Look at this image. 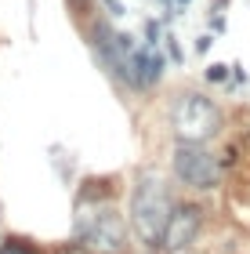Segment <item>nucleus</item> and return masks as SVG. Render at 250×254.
Returning a JSON list of instances; mask_svg holds the SVG:
<instances>
[{
    "label": "nucleus",
    "instance_id": "nucleus-1",
    "mask_svg": "<svg viewBox=\"0 0 250 254\" xmlns=\"http://www.w3.org/2000/svg\"><path fill=\"white\" fill-rule=\"evenodd\" d=\"M170 211H174L170 186L156 171H142L138 182H134V192H131V225L142 236V244L160 247V236L167 229Z\"/></svg>",
    "mask_w": 250,
    "mask_h": 254
},
{
    "label": "nucleus",
    "instance_id": "nucleus-2",
    "mask_svg": "<svg viewBox=\"0 0 250 254\" xmlns=\"http://www.w3.org/2000/svg\"><path fill=\"white\" fill-rule=\"evenodd\" d=\"M225 127V113L214 98H207L203 91H181L170 102V131L174 142L189 145H207L210 138H218Z\"/></svg>",
    "mask_w": 250,
    "mask_h": 254
},
{
    "label": "nucleus",
    "instance_id": "nucleus-3",
    "mask_svg": "<svg viewBox=\"0 0 250 254\" xmlns=\"http://www.w3.org/2000/svg\"><path fill=\"white\" fill-rule=\"evenodd\" d=\"M87 44H91V55L98 59V65L105 69L116 84H123L127 91H142L138 76H134V69H131L134 37H127V33H112L109 22H91V26H87Z\"/></svg>",
    "mask_w": 250,
    "mask_h": 254
},
{
    "label": "nucleus",
    "instance_id": "nucleus-4",
    "mask_svg": "<svg viewBox=\"0 0 250 254\" xmlns=\"http://www.w3.org/2000/svg\"><path fill=\"white\" fill-rule=\"evenodd\" d=\"M170 167H174V178L185 189L196 192H210L221 186V160L210 153L207 145H189V142H174V153H170Z\"/></svg>",
    "mask_w": 250,
    "mask_h": 254
},
{
    "label": "nucleus",
    "instance_id": "nucleus-5",
    "mask_svg": "<svg viewBox=\"0 0 250 254\" xmlns=\"http://www.w3.org/2000/svg\"><path fill=\"white\" fill-rule=\"evenodd\" d=\"M76 236L84 240L91 254H123L127 251V222L116 207L101 203L95 214H87L84 225H76Z\"/></svg>",
    "mask_w": 250,
    "mask_h": 254
},
{
    "label": "nucleus",
    "instance_id": "nucleus-6",
    "mask_svg": "<svg viewBox=\"0 0 250 254\" xmlns=\"http://www.w3.org/2000/svg\"><path fill=\"white\" fill-rule=\"evenodd\" d=\"M200 229H203V207L200 203H174V211L167 218V229L160 236V251H167V254L185 251L189 244H196Z\"/></svg>",
    "mask_w": 250,
    "mask_h": 254
},
{
    "label": "nucleus",
    "instance_id": "nucleus-7",
    "mask_svg": "<svg viewBox=\"0 0 250 254\" xmlns=\"http://www.w3.org/2000/svg\"><path fill=\"white\" fill-rule=\"evenodd\" d=\"M131 69H134V76H138V84H142V91H149V87H156L163 80V73H167V59L156 48H134V55H131Z\"/></svg>",
    "mask_w": 250,
    "mask_h": 254
},
{
    "label": "nucleus",
    "instance_id": "nucleus-8",
    "mask_svg": "<svg viewBox=\"0 0 250 254\" xmlns=\"http://www.w3.org/2000/svg\"><path fill=\"white\" fill-rule=\"evenodd\" d=\"M112 192H116V186H112L109 178H91V182H84V189H80V196H76V203H105Z\"/></svg>",
    "mask_w": 250,
    "mask_h": 254
},
{
    "label": "nucleus",
    "instance_id": "nucleus-9",
    "mask_svg": "<svg viewBox=\"0 0 250 254\" xmlns=\"http://www.w3.org/2000/svg\"><path fill=\"white\" fill-rule=\"evenodd\" d=\"M0 254H37V251H33L29 240H22V236H7L4 244H0Z\"/></svg>",
    "mask_w": 250,
    "mask_h": 254
},
{
    "label": "nucleus",
    "instance_id": "nucleus-10",
    "mask_svg": "<svg viewBox=\"0 0 250 254\" xmlns=\"http://www.w3.org/2000/svg\"><path fill=\"white\" fill-rule=\"evenodd\" d=\"M203 76H207L210 84H229V76H232V65H225V62H210L207 69H203Z\"/></svg>",
    "mask_w": 250,
    "mask_h": 254
},
{
    "label": "nucleus",
    "instance_id": "nucleus-11",
    "mask_svg": "<svg viewBox=\"0 0 250 254\" xmlns=\"http://www.w3.org/2000/svg\"><path fill=\"white\" fill-rule=\"evenodd\" d=\"M163 44H167V55H170V62H174V65H181V62H185V51H181V44H178V37H174V33H167V37H163Z\"/></svg>",
    "mask_w": 250,
    "mask_h": 254
},
{
    "label": "nucleus",
    "instance_id": "nucleus-12",
    "mask_svg": "<svg viewBox=\"0 0 250 254\" xmlns=\"http://www.w3.org/2000/svg\"><path fill=\"white\" fill-rule=\"evenodd\" d=\"M65 7H69L73 15H87V11H91V0H65Z\"/></svg>",
    "mask_w": 250,
    "mask_h": 254
},
{
    "label": "nucleus",
    "instance_id": "nucleus-13",
    "mask_svg": "<svg viewBox=\"0 0 250 254\" xmlns=\"http://www.w3.org/2000/svg\"><path fill=\"white\" fill-rule=\"evenodd\" d=\"M210 44H214V37H210V33L196 37V55H207V51H210Z\"/></svg>",
    "mask_w": 250,
    "mask_h": 254
},
{
    "label": "nucleus",
    "instance_id": "nucleus-14",
    "mask_svg": "<svg viewBox=\"0 0 250 254\" xmlns=\"http://www.w3.org/2000/svg\"><path fill=\"white\" fill-rule=\"evenodd\" d=\"M58 254H91V251H87V247L80 244V240H73V244H65V247H62Z\"/></svg>",
    "mask_w": 250,
    "mask_h": 254
},
{
    "label": "nucleus",
    "instance_id": "nucleus-15",
    "mask_svg": "<svg viewBox=\"0 0 250 254\" xmlns=\"http://www.w3.org/2000/svg\"><path fill=\"white\" fill-rule=\"evenodd\" d=\"M105 7H109V15H112V18H120V15H123V4H120V0H105Z\"/></svg>",
    "mask_w": 250,
    "mask_h": 254
},
{
    "label": "nucleus",
    "instance_id": "nucleus-16",
    "mask_svg": "<svg viewBox=\"0 0 250 254\" xmlns=\"http://www.w3.org/2000/svg\"><path fill=\"white\" fill-rule=\"evenodd\" d=\"M232 80H236V84H247V73H243V65H240V62L232 65Z\"/></svg>",
    "mask_w": 250,
    "mask_h": 254
},
{
    "label": "nucleus",
    "instance_id": "nucleus-17",
    "mask_svg": "<svg viewBox=\"0 0 250 254\" xmlns=\"http://www.w3.org/2000/svg\"><path fill=\"white\" fill-rule=\"evenodd\" d=\"M156 4H163V7H167V11H163V15H167V18H170V15H174V11H170V4H174V0H156Z\"/></svg>",
    "mask_w": 250,
    "mask_h": 254
},
{
    "label": "nucleus",
    "instance_id": "nucleus-18",
    "mask_svg": "<svg viewBox=\"0 0 250 254\" xmlns=\"http://www.w3.org/2000/svg\"><path fill=\"white\" fill-rule=\"evenodd\" d=\"M174 4H178V7H185V4H192V0H174Z\"/></svg>",
    "mask_w": 250,
    "mask_h": 254
}]
</instances>
